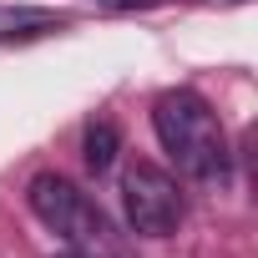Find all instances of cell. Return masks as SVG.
Wrapping results in <instances>:
<instances>
[{
    "label": "cell",
    "mask_w": 258,
    "mask_h": 258,
    "mask_svg": "<svg viewBox=\"0 0 258 258\" xmlns=\"http://www.w3.org/2000/svg\"><path fill=\"white\" fill-rule=\"evenodd\" d=\"M152 132H157L162 152L177 162V172H187L192 182H223L228 177L223 121L198 91H187V86L162 91L152 101Z\"/></svg>",
    "instance_id": "cell-1"
},
{
    "label": "cell",
    "mask_w": 258,
    "mask_h": 258,
    "mask_svg": "<svg viewBox=\"0 0 258 258\" xmlns=\"http://www.w3.org/2000/svg\"><path fill=\"white\" fill-rule=\"evenodd\" d=\"M31 213L51 228V233H61L66 243H76V248H111V223H106V213L71 182V177H61V172H36L31 177Z\"/></svg>",
    "instance_id": "cell-2"
},
{
    "label": "cell",
    "mask_w": 258,
    "mask_h": 258,
    "mask_svg": "<svg viewBox=\"0 0 258 258\" xmlns=\"http://www.w3.org/2000/svg\"><path fill=\"white\" fill-rule=\"evenodd\" d=\"M121 208H126L132 233H142V238H167L182 223V213H187L177 177L167 167H157V162H132V167H126V177H121Z\"/></svg>",
    "instance_id": "cell-3"
},
{
    "label": "cell",
    "mask_w": 258,
    "mask_h": 258,
    "mask_svg": "<svg viewBox=\"0 0 258 258\" xmlns=\"http://www.w3.org/2000/svg\"><path fill=\"white\" fill-rule=\"evenodd\" d=\"M116 152H121L116 121H106V116L86 121V132H81V162H86V172H96V177H101V172H111Z\"/></svg>",
    "instance_id": "cell-4"
},
{
    "label": "cell",
    "mask_w": 258,
    "mask_h": 258,
    "mask_svg": "<svg viewBox=\"0 0 258 258\" xmlns=\"http://www.w3.org/2000/svg\"><path fill=\"white\" fill-rule=\"evenodd\" d=\"M56 258H106V253H101V248H76V243H66Z\"/></svg>",
    "instance_id": "cell-5"
},
{
    "label": "cell",
    "mask_w": 258,
    "mask_h": 258,
    "mask_svg": "<svg viewBox=\"0 0 258 258\" xmlns=\"http://www.w3.org/2000/svg\"><path fill=\"white\" fill-rule=\"evenodd\" d=\"M101 6H116V11H132V6H152V0H101Z\"/></svg>",
    "instance_id": "cell-6"
}]
</instances>
